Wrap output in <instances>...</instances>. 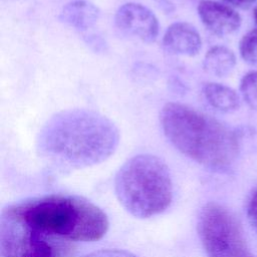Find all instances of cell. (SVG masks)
I'll use <instances>...</instances> for the list:
<instances>
[{
    "instance_id": "obj_1",
    "label": "cell",
    "mask_w": 257,
    "mask_h": 257,
    "mask_svg": "<svg viewBox=\"0 0 257 257\" xmlns=\"http://www.w3.org/2000/svg\"><path fill=\"white\" fill-rule=\"evenodd\" d=\"M119 143L116 125L87 108L61 110L41 127L37 148L52 163L70 169L97 165L108 159Z\"/></svg>"
},
{
    "instance_id": "obj_2",
    "label": "cell",
    "mask_w": 257,
    "mask_h": 257,
    "mask_svg": "<svg viewBox=\"0 0 257 257\" xmlns=\"http://www.w3.org/2000/svg\"><path fill=\"white\" fill-rule=\"evenodd\" d=\"M163 132L183 155L212 170H225L235 160V134L217 119L178 102L167 103L160 113Z\"/></svg>"
},
{
    "instance_id": "obj_3",
    "label": "cell",
    "mask_w": 257,
    "mask_h": 257,
    "mask_svg": "<svg viewBox=\"0 0 257 257\" xmlns=\"http://www.w3.org/2000/svg\"><path fill=\"white\" fill-rule=\"evenodd\" d=\"M14 208L29 225L49 237L89 242L100 239L108 228L105 213L77 196L52 195Z\"/></svg>"
},
{
    "instance_id": "obj_4",
    "label": "cell",
    "mask_w": 257,
    "mask_h": 257,
    "mask_svg": "<svg viewBox=\"0 0 257 257\" xmlns=\"http://www.w3.org/2000/svg\"><path fill=\"white\" fill-rule=\"evenodd\" d=\"M114 190L122 207L138 218H150L164 212L173 198L167 165L149 154L135 156L120 167Z\"/></svg>"
},
{
    "instance_id": "obj_5",
    "label": "cell",
    "mask_w": 257,
    "mask_h": 257,
    "mask_svg": "<svg viewBox=\"0 0 257 257\" xmlns=\"http://www.w3.org/2000/svg\"><path fill=\"white\" fill-rule=\"evenodd\" d=\"M198 233L207 257H250L238 220L220 204L203 207Z\"/></svg>"
},
{
    "instance_id": "obj_6",
    "label": "cell",
    "mask_w": 257,
    "mask_h": 257,
    "mask_svg": "<svg viewBox=\"0 0 257 257\" xmlns=\"http://www.w3.org/2000/svg\"><path fill=\"white\" fill-rule=\"evenodd\" d=\"M48 237L29 225L14 206L3 211L0 220L1 257H58Z\"/></svg>"
},
{
    "instance_id": "obj_7",
    "label": "cell",
    "mask_w": 257,
    "mask_h": 257,
    "mask_svg": "<svg viewBox=\"0 0 257 257\" xmlns=\"http://www.w3.org/2000/svg\"><path fill=\"white\" fill-rule=\"evenodd\" d=\"M114 23L124 35L146 43L154 42L159 34L158 18L148 7L139 3L121 5L114 15Z\"/></svg>"
},
{
    "instance_id": "obj_8",
    "label": "cell",
    "mask_w": 257,
    "mask_h": 257,
    "mask_svg": "<svg viewBox=\"0 0 257 257\" xmlns=\"http://www.w3.org/2000/svg\"><path fill=\"white\" fill-rule=\"evenodd\" d=\"M198 14L203 24L218 36L235 33L241 26L242 19L228 4L213 0H203L198 5Z\"/></svg>"
},
{
    "instance_id": "obj_9",
    "label": "cell",
    "mask_w": 257,
    "mask_h": 257,
    "mask_svg": "<svg viewBox=\"0 0 257 257\" xmlns=\"http://www.w3.org/2000/svg\"><path fill=\"white\" fill-rule=\"evenodd\" d=\"M164 49L174 55L194 56L202 47L198 30L189 23L176 22L168 27L163 37Z\"/></svg>"
},
{
    "instance_id": "obj_10",
    "label": "cell",
    "mask_w": 257,
    "mask_h": 257,
    "mask_svg": "<svg viewBox=\"0 0 257 257\" xmlns=\"http://www.w3.org/2000/svg\"><path fill=\"white\" fill-rule=\"evenodd\" d=\"M98 17V8L86 0H73L67 3L59 15V19L63 23L79 31L93 27Z\"/></svg>"
},
{
    "instance_id": "obj_11",
    "label": "cell",
    "mask_w": 257,
    "mask_h": 257,
    "mask_svg": "<svg viewBox=\"0 0 257 257\" xmlns=\"http://www.w3.org/2000/svg\"><path fill=\"white\" fill-rule=\"evenodd\" d=\"M236 56L234 52L222 45L212 47L207 51L203 60L204 70L217 77L229 75L235 68Z\"/></svg>"
},
{
    "instance_id": "obj_12",
    "label": "cell",
    "mask_w": 257,
    "mask_h": 257,
    "mask_svg": "<svg viewBox=\"0 0 257 257\" xmlns=\"http://www.w3.org/2000/svg\"><path fill=\"white\" fill-rule=\"evenodd\" d=\"M203 92L209 104L220 111L231 112L239 106L238 94L227 85L208 82L204 85Z\"/></svg>"
},
{
    "instance_id": "obj_13",
    "label": "cell",
    "mask_w": 257,
    "mask_h": 257,
    "mask_svg": "<svg viewBox=\"0 0 257 257\" xmlns=\"http://www.w3.org/2000/svg\"><path fill=\"white\" fill-rule=\"evenodd\" d=\"M239 51L247 63L257 66V29L247 32L241 39Z\"/></svg>"
},
{
    "instance_id": "obj_14",
    "label": "cell",
    "mask_w": 257,
    "mask_h": 257,
    "mask_svg": "<svg viewBox=\"0 0 257 257\" xmlns=\"http://www.w3.org/2000/svg\"><path fill=\"white\" fill-rule=\"evenodd\" d=\"M240 90L246 103L252 108H257V71H250L243 76Z\"/></svg>"
},
{
    "instance_id": "obj_15",
    "label": "cell",
    "mask_w": 257,
    "mask_h": 257,
    "mask_svg": "<svg viewBox=\"0 0 257 257\" xmlns=\"http://www.w3.org/2000/svg\"><path fill=\"white\" fill-rule=\"evenodd\" d=\"M84 257H137L133 253L118 249H105L92 252Z\"/></svg>"
},
{
    "instance_id": "obj_16",
    "label": "cell",
    "mask_w": 257,
    "mask_h": 257,
    "mask_svg": "<svg viewBox=\"0 0 257 257\" xmlns=\"http://www.w3.org/2000/svg\"><path fill=\"white\" fill-rule=\"evenodd\" d=\"M248 216L252 225L257 230V188L252 193L248 203Z\"/></svg>"
},
{
    "instance_id": "obj_17",
    "label": "cell",
    "mask_w": 257,
    "mask_h": 257,
    "mask_svg": "<svg viewBox=\"0 0 257 257\" xmlns=\"http://www.w3.org/2000/svg\"><path fill=\"white\" fill-rule=\"evenodd\" d=\"M228 5H232L235 7H240V8H246L251 6L253 3H255L257 0H222Z\"/></svg>"
},
{
    "instance_id": "obj_18",
    "label": "cell",
    "mask_w": 257,
    "mask_h": 257,
    "mask_svg": "<svg viewBox=\"0 0 257 257\" xmlns=\"http://www.w3.org/2000/svg\"><path fill=\"white\" fill-rule=\"evenodd\" d=\"M253 17H254L255 22L257 23V6L255 7V9H254V11H253Z\"/></svg>"
}]
</instances>
